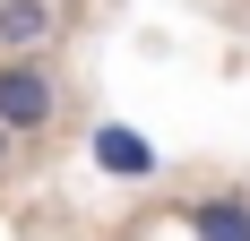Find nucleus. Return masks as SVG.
Masks as SVG:
<instances>
[{"label":"nucleus","instance_id":"f257e3e1","mask_svg":"<svg viewBox=\"0 0 250 241\" xmlns=\"http://www.w3.org/2000/svg\"><path fill=\"white\" fill-rule=\"evenodd\" d=\"M61 112H69V86H61V69L43 52H0V120L18 138H43Z\"/></svg>","mask_w":250,"mask_h":241},{"label":"nucleus","instance_id":"f03ea898","mask_svg":"<svg viewBox=\"0 0 250 241\" xmlns=\"http://www.w3.org/2000/svg\"><path fill=\"white\" fill-rule=\"evenodd\" d=\"M95 164L112 172V181H155V172H164V155H155L129 120H95Z\"/></svg>","mask_w":250,"mask_h":241},{"label":"nucleus","instance_id":"7ed1b4c3","mask_svg":"<svg viewBox=\"0 0 250 241\" xmlns=\"http://www.w3.org/2000/svg\"><path fill=\"white\" fill-rule=\"evenodd\" d=\"M190 241H250V190H207L181 207Z\"/></svg>","mask_w":250,"mask_h":241},{"label":"nucleus","instance_id":"20e7f679","mask_svg":"<svg viewBox=\"0 0 250 241\" xmlns=\"http://www.w3.org/2000/svg\"><path fill=\"white\" fill-rule=\"evenodd\" d=\"M61 43V0H0V52H52Z\"/></svg>","mask_w":250,"mask_h":241},{"label":"nucleus","instance_id":"39448f33","mask_svg":"<svg viewBox=\"0 0 250 241\" xmlns=\"http://www.w3.org/2000/svg\"><path fill=\"white\" fill-rule=\"evenodd\" d=\"M18 146H26V138H18V129H9V120H0V181L18 172Z\"/></svg>","mask_w":250,"mask_h":241}]
</instances>
